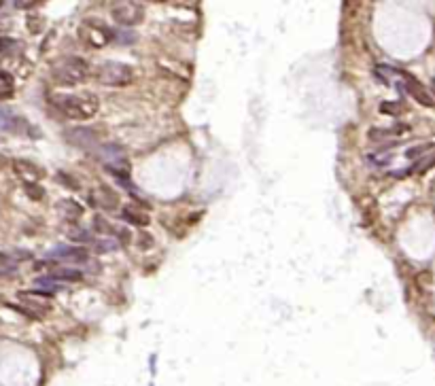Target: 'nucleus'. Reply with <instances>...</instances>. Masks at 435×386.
Instances as JSON below:
<instances>
[{
	"instance_id": "393cba45",
	"label": "nucleus",
	"mask_w": 435,
	"mask_h": 386,
	"mask_svg": "<svg viewBox=\"0 0 435 386\" xmlns=\"http://www.w3.org/2000/svg\"><path fill=\"white\" fill-rule=\"evenodd\" d=\"M94 223H96V229H98V231H104V233H115V229H113V227L108 225L106 221L98 219V216H96V221H94Z\"/></svg>"
},
{
	"instance_id": "2eb2a0df",
	"label": "nucleus",
	"mask_w": 435,
	"mask_h": 386,
	"mask_svg": "<svg viewBox=\"0 0 435 386\" xmlns=\"http://www.w3.org/2000/svg\"><path fill=\"white\" fill-rule=\"evenodd\" d=\"M15 93V81L9 72L0 70V98H11Z\"/></svg>"
},
{
	"instance_id": "4468645a",
	"label": "nucleus",
	"mask_w": 435,
	"mask_h": 386,
	"mask_svg": "<svg viewBox=\"0 0 435 386\" xmlns=\"http://www.w3.org/2000/svg\"><path fill=\"white\" fill-rule=\"evenodd\" d=\"M53 280H68V282H77V280H81L83 278V272H79V270H74V267H55V270H51V274H49Z\"/></svg>"
},
{
	"instance_id": "20e7f679",
	"label": "nucleus",
	"mask_w": 435,
	"mask_h": 386,
	"mask_svg": "<svg viewBox=\"0 0 435 386\" xmlns=\"http://www.w3.org/2000/svg\"><path fill=\"white\" fill-rule=\"evenodd\" d=\"M111 13L115 17V21L121 23V26H136V23L142 21L144 17V4L142 2H134V0H121V2H115Z\"/></svg>"
},
{
	"instance_id": "c756f323",
	"label": "nucleus",
	"mask_w": 435,
	"mask_h": 386,
	"mask_svg": "<svg viewBox=\"0 0 435 386\" xmlns=\"http://www.w3.org/2000/svg\"><path fill=\"white\" fill-rule=\"evenodd\" d=\"M431 87H433V91H435V79L431 81Z\"/></svg>"
},
{
	"instance_id": "cd10ccee",
	"label": "nucleus",
	"mask_w": 435,
	"mask_h": 386,
	"mask_svg": "<svg viewBox=\"0 0 435 386\" xmlns=\"http://www.w3.org/2000/svg\"><path fill=\"white\" fill-rule=\"evenodd\" d=\"M40 17H34V19H28V30H32V32H38L40 30Z\"/></svg>"
},
{
	"instance_id": "a211bd4d",
	"label": "nucleus",
	"mask_w": 435,
	"mask_h": 386,
	"mask_svg": "<svg viewBox=\"0 0 435 386\" xmlns=\"http://www.w3.org/2000/svg\"><path fill=\"white\" fill-rule=\"evenodd\" d=\"M21 47L17 40L13 38H0V53L2 55H13V53H19Z\"/></svg>"
},
{
	"instance_id": "412c9836",
	"label": "nucleus",
	"mask_w": 435,
	"mask_h": 386,
	"mask_svg": "<svg viewBox=\"0 0 435 386\" xmlns=\"http://www.w3.org/2000/svg\"><path fill=\"white\" fill-rule=\"evenodd\" d=\"M433 149H435V144L433 142H427V144H418V147L408 149V151H405V155H408L410 159H416V157H420L422 153H427V151H433Z\"/></svg>"
},
{
	"instance_id": "b1692460",
	"label": "nucleus",
	"mask_w": 435,
	"mask_h": 386,
	"mask_svg": "<svg viewBox=\"0 0 435 386\" xmlns=\"http://www.w3.org/2000/svg\"><path fill=\"white\" fill-rule=\"evenodd\" d=\"M26 191H28V195H30L32 200H40V197H43V189H40L38 185H34V183H28Z\"/></svg>"
},
{
	"instance_id": "f3484780",
	"label": "nucleus",
	"mask_w": 435,
	"mask_h": 386,
	"mask_svg": "<svg viewBox=\"0 0 435 386\" xmlns=\"http://www.w3.org/2000/svg\"><path fill=\"white\" fill-rule=\"evenodd\" d=\"M68 238L72 240V242H89L91 240V231L89 229H85V227H70V229H68Z\"/></svg>"
},
{
	"instance_id": "bb28decb",
	"label": "nucleus",
	"mask_w": 435,
	"mask_h": 386,
	"mask_svg": "<svg viewBox=\"0 0 435 386\" xmlns=\"http://www.w3.org/2000/svg\"><path fill=\"white\" fill-rule=\"evenodd\" d=\"M138 242H140V248H149L151 244H153V238H151L147 231H142L140 236H138Z\"/></svg>"
},
{
	"instance_id": "9d476101",
	"label": "nucleus",
	"mask_w": 435,
	"mask_h": 386,
	"mask_svg": "<svg viewBox=\"0 0 435 386\" xmlns=\"http://www.w3.org/2000/svg\"><path fill=\"white\" fill-rule=\"evenodd\" d=\"M19 295V301H24L30 312H47L51 310V303H49V293H28V291H21Z\"/></svg>"
},
{
	"instance_id": "aec40b11",
	"label": "nucleus",
	"mask_w": 435,
	"mask_h": 386,
	"mask_svg": "<svg viewBox=\"0 0 435 386\" xmlns=\"http://www.w3.org/2000/svg\"><path fill=\"white\" fill-rule=\"evenodd\" d=\"M17 270L15 261H11L4 253H0V276H9V274H13Z\"/></svg>"
},
{
	"instance_id": "c85d7f7f",
	"label": "nucleus",
	"mask_w": 435,
	"mask_h": 386,
	"mask_svg": "<svg viewBox=\"0 0 435 386\" xmlns=\"http://www.w3.org/2000/svg\"><path fill=\"white\" fill-rule=\"evenodd\" d=\"M36 2H15V7L17 9H30V7H34Z\"/></svg>"
},
{
	"instance_id": "6e6552de",
	"label": "nucleus",
	"mask_w": 435,
	"mask_h": 386,
	"mask_svg": "<svg viewBox=\"0 0 435 386\" xmlns=\"http://www.w3.org/2000/svg\"><path fill=\"white\" fill-rule=\"evenodd\" d=\"M94 202L102 210H115L119 206V195L108 185H98L94 189Z\"/></svg>"
},
{
	"instance_id": "f257e3e1",
	"label": "nucleus",
	"mask_w": 435,
	"mask_h": 386,
	"mask_svg": "<svg viewBox=\"0 0 435 386\" xmlns=\"http://www.w3.org/2000/svg\"><path fill=\"white\" fill-rule=\"evenodd\" d=\"M49 102L60 110L64 117L74 121H87L91 119L98 108H100V100L94 93L85 91V93H53L49 98Z\"/></svg>"
},
{
	"instance_id": "7c9ffc66",
	"label": "nucleus",
	"mask_w": 435,
	"mask_h": 386,
	"mask_svg": "<svg viewBox=\"0 0 435 386\" xmlns=\"http://www.w3.org/2000/svg\"><path fill=\"white\" fill-rule=\"evenodd\" d=\"M0 4H2V2H0Z\"/></svg>"
},
{
	"instance_id": "7ed1b4c3",
	"label": "nucleus",
	"mask_w": 435,
	"mask_h": 386,
	"mask_svg": "<svg viewBox=\"0 0 435 386\" xmlns=\"http://www.w3.org/2000/svg\"><path fill=\"white\" fill-rule=\"evenodd\" d=\"M96 79L102 85H111V87H125L134 81V70L127 64L121 62H104L96 70Z\"/></svg>"
},
{
	"instance_id": "4be33fe9",
	"label": "nucleus",
	"mask_w": 435,
	"mask_h": 386,
	"mask_svg": "<svg viewBox=\"0 0 435 386\" xmlns=\"http://www.w3.org/2000/svg\"><path fill=\"white\" fill-rule=\"evenodd\" d=\"M431 166H435V153H431V155H427V157H422V159L416 163L412 170L414 172H418V174H422V172H427Z\"/></svg>"
},
{
	"instance_id": "423d86ee",
	"label": "nucleus",
	"mask_w": 435,
	"mask_h": 386,
	"mask_svg": "<svg viewBox=\"0 0 435 386\" xmlns=\"http://www.w3.org/2000/svg\"><path fill=\"white\" fill-rule=\"evenodd\" d=\"M399 74H401V77H403V85H399V87L408 91L410 96L414 98V100L418 102V104H422V106H429V108H431L435 102H433L431 93L427 91V87L422 85L418 79H414V77H412V74H408V72H399Z\"/></svg>"
},
{
	"instance_id": "6ab92c4d",
	"label": "nucleus",
	"mask_w": 435,
	"mask_h": 386,
	"mask_svg": "<svg viewBox=\"0 0 435 386\" xmlns=\"http://www.w3.org/2000/svg\"><path fill=\"white\" fill-rule=\"evenodd\" d=\"M401 132H408V127L401 125V127H397V130H372L369 132V138L380 140V138H388V136H397V134H401Z\"/></svg>"
},
{
	"instance_id": "ddd939ff",
	"label": "nucleus",
	"mask_w": 435,
	"mask_h": 386,
	"mask_svg": "<svg viewBox=\"0 0 435 386\" xmlns=\"http://www.w3.org/2000/svg\"><path fill=\"white\" fill-rule=\"evenodd\" d=\"M57 210H60V214L66 221H77L79 216L83 214V208H81L74 200H62V202H57Z\"/></svg>"
},
{
	"instance_id": "f03ea898",
	"label": "nucleus",
	"mask_w": 435,
	"mask_h": 386,
	"mask_svg": "<svg viewBox=\"0 0 435 386\" xmlns=\"http://www.w3.org/2000/svg\"><path fill=\"white\" fill-rule=\"evenodd\" d=\"M89 77V64L83 57H64L53 66V79L60 85H79Z\"/></svg>"
},
{
	"instance_id": "dca6fc26",
	"label": "nucleus",
	"mask_w": 435,
	"mask_h": 386,
	"mask_svg": "<svg viewBox=\"0 0 435 386\" xmlns=\"http://www.w3.org/2000/svg\"><path fill=\"white\" fill-rule=\"evenodd\" d=\"M15 123H21L19 117H15L13 113H9V110H0V127L7 132H19V127H17Z\"/></svg>"
},
{
	"instance_id": "9b49d317",
	"label": "nucleus",
	"mask_w": 435,
	"mask_h": 386,
	"mask_svg": "<svg viewBox=\"0 0 435 386\" xmlns=\"http://www.w3.org/2000/svg\"><path fill=\"white\" fill-rule=\"evenodd\" d=\"M13 170L19 174L21 178L30 180V183H36L38 178H43V168H38L36 163L28 161V159H13Z\"/></svg>"
},
{
	"instance_id": "f8f14e48",
	"label": "nucleus",
	"mask_w": 435,
	"mask_h": 386,
	"mask_svg": "<svg viewBox=\"0 0 435 386\" xmlns=\"http://www.w3.org/2000/svg\"><path fill=\"white\" fill-rule=\"evenodd\" d=\"M121 214H123V219L127 221V223H132V225H136V227H147L151 223L149 212L144 208L136 206V204H127V206H123Z\"/></svg>"
},
{
	"instance_id": "0eeeda50",
	"label": "nucleus",
	"mask_w": 435,
	"mask_h": 386,
	"mask_svg": "<svg viewBox=\"0 0 435 386\" xmlns=\"http://www.w3.org/2000/svg\"><path fill=\"white\" fill-rule=\"evenodd\" d=\"M49 259L53 261H72V263H79V261H87V250L81 248V246H57L53 250L47 253Z\"/></svg>"
},
{
	"instance_id": "5701e85b",
	"label": "nucleus",
	"mask_w": 435,
	"mask_h": 386,
	"mask_svg": "<svg viewBox=\"0 0 435 386\" xmlns=\"http://www.w3.org/2000/svg\"><path fill=\"white\" fill-rule=\"evenodd\" d=\"M401 110H403V106L399 102H382L380 104V113H384V115H401Z\"/></svg>"
},
{
	"instance_id": "a878e982",
	"label": "nucleus",
	"mask_w": 435,
	"mask_h": 386,
	"mask_svg": "<svg viewBox=\"0 0 435 386\" xmlns=\"http://www.w3.org/2000/svg\"><path fill=\"white\" fill-rule=\"evenodd\" d=\"M113 248H117V242H113V240H104V242H100V246H96L98 253H106V250Z\"/></svg>"
},
{
	"instance_id": "1a4fd4ad",
	"label": "nucleus",
	"mask_w": 435,
	"mask_h": 386,
	"mask_svg": "<svg viewBox=\"0 0 435 386\" xmlns=\"http://www.w3.org/2000/svg\"><path fill=\"white\" fill-rule=\"evenodd\" d=\"M66 138L70 140L72 144H77V147H91V144H98V132L91 130V127H85V125L68 130Z\"/></svg>"
},
{
	"instance_id": "39448f33",
	"label": "nucleus",
	"mask_w": 435,
	"mask_h": 386,
	"mask_svg": "<svg viewBox=\"0 0 435 386\" xmlns=\"http://www.w3.org/2000/svg\"><path fill=\"white\" fill-rule=\"evenodd\" d=\"M79 36L91 47H106L115 34L102 21H83L79 28Z\"/></svg>"
}]
</instances>
